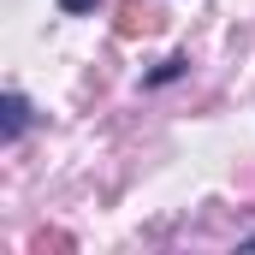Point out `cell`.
I'll return each instance as SVG.
<instances>
[{"mask_svg":"<svg viewBox=\"0 0 255 255\" xmlns=\"http://www.w3.org/2000/svg\"><path fill=\"white\" fill-rule=\"evenodd\" d=\"M0 113H6V119H0V136H6V142H18V130L30 125V101H24V95H6V101H0Z\"/></svg>","mask_w":255,"mask_h":255,"instance_id":"6da1fadb","label":"cell"},{"mask_svg":"<svg viewBox=\"0 0 255 255\" xmlns=\"http://www.w3.org/2000/svg\"><path fill=\"white\" fill-rule=\"evenodd\" d=\"M65 12H95V0H60Z\"/></svg>","mask_w":255,"mask_h":255,"instance_id":"7a4b0ae2","label":"cell"}]
</instances>
